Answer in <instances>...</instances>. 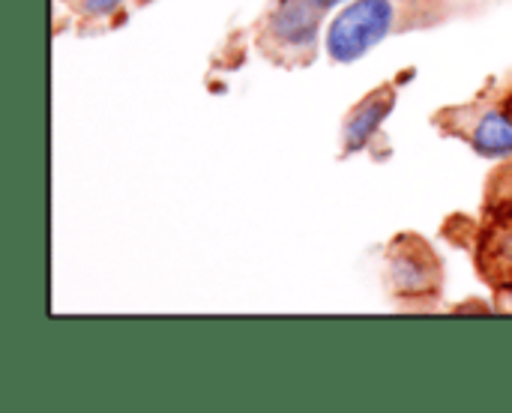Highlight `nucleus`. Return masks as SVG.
Wrapping results in <instances>:
<instances>
[{
  "mask_svg": "<svg viewBox=\"0 0 512 413\" xmlns=\"http://www.w3.org/2000/svg\"><path fill=\"white\" fill-rule=\"evenodd\" d=\"M396 24V0H351L342 6L324 33V48L336 63H357Z\"/></svg>",
  "mask_w": 512,
  "mask_h": 413,
  "instance_id": "f257e3e1",
  "label": "nucleus"
},
{
  "mask_svg": "<svg viewBox=\"0 0 512 413\" xmlns=\"http://www.w3.org/2000/svg\"><path fill=\"white\" fill-rule=\"evenodd\" d=\"M321 6L315 0H279L267 18V36L282 51H309L315 48L321 30Z\"/></svg>",
  "mask_w": 512,
  "mask_h": 413,
  "instance_id": "f03ea898",
  "label": "nucleus"
},
{
  "mask_svg": "<svg viewBox=\"0 0 512 413\" xmlns=\"http://www.w3.org/2000/svg\"><path fill=\"white\" fill-rule=\"evenodd\" d=\"M396 108V90L393 87H378L372 90L345 120V132H342V141H345V150L348 153H357L363 150L381 129V123L390 117V111Z\"/></svg>",
  "mask_w": 512,
  "mask_h": 413,
  "instance_id": "7ed1b4c3",
  "label": "nucleus"
},
{
  "mask_svg": "<svg viewBox=\"0 0 512 413\" xmlns=\"http://www.w3.org/2000/svg\"><path fill=\"white\" fill-rule=\"evenodd\" d=\"M474 150L489 159L512 156V117L507 111H489L474 126Z\"/></svg>",
  "mask_w": 512,
  "mask_h": 413,
  "instance_id": "20e7f679",
  "label": "nucleus"
},
{
  "mask_svg": "<svg viewBox=\"0 0 512 413\" xmlns=\"http://www.w3.org/2000/svg\"><path fill=\"white\" fill-rule=\"evenodd\" d=\"M393 279L399 282L402 291H417V288L429 285V264L426 261L420 264L411 252L408 255H399L393 261Z\"/></svg>",
  "mask_w": 512,
  "mask_h": 413,
  "instance_id": "39448f33",
  "label": "nucleus"
},
{
  "mask_svg": "<svg viewBox=\"0 0 512 413\" xmlns=\"http://www.w3.org/2000/svg\"><path fill=\"white\" fill-rule=\"evenodd\" d=\"M120 6L123 0H75V9L87 18H111Z\"/></svg>",
  "mask_w": 512,
  "mask_h": 413,
  "instance_id": "423d86ee",
  "label": "nucleus"
},
{
  "mask_svg": "<svg viewBox=\"0 0 512 413\" xmlns=\"http://www.w3.org/2000/svg\"><path fill=\"white\" fill-rule=\"evenodd\" d=\"M315 3H318V6H321L324 12H327V9H333L336 3H342V0H315Z\"/></svg>",
  "mask_w": 512,
  "mask_h": 413,
  "instance_id": "0eeeda50",
  "label": "nucleus"
},
{
  "mask_svg": "<svg viewBox=\"0 0 512 413\" xmlns=\"http://www.w3.org/2000/svg\"><path fill=\"white\" fill-rule=\"evenodd\" d=\"M504 111H507V114H510V117H512V96H510V99H507V102H504Z\"/></svg>",
  "mask_w": 512,
  "mask_h": 413,
  "instance_id": "6e6552de",
  "label": "nucleus"
},
{
  "mask_svg": "<svg viewBox=\"0 0 512 413\" xmlns=\"http://www.w3.org/2000/svg\"><path fill=\"white\" fill-rule=\"evenodd\" d=\"M510 312H512V294H510Z\"/></svg>",
  "mask_w": 512,
  "mask_h": 413,
  "instance_id": "1a4fd4ad",
  "label": "nucleus"
},
{
  "mask_svg": "<svg viewBox=\"0 0 512 413\" xmlns=\"http://www.w3.org/2000/svg\"><path fill=\"white\" fill-rule=\"evenodd\" d=\"M138 3H150V0H138Z\"/></svg>",
  "mask_w": 512,
  "mask_h": 413,
  "instance_id": "9d476101",
  "label": "nucleus"
}]
</instances>
